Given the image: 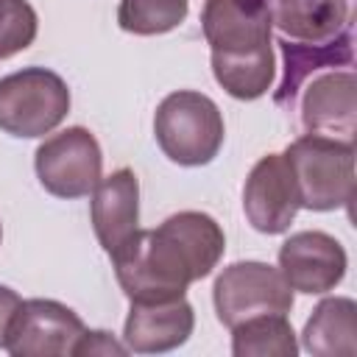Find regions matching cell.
<instances>
[{
  "label": "cell",
  "instance_id": "1",
  "mask_svg": "<svg viewBox=\"0 0 357 357\" xmlns=\"http://www.w3.org/2000/svg\"><path fill=\"white\" fill-rule=\"evenodd\" d=\"M223 251L220 223L206 212L184 209L156 229H137L109 257L128 301H165L184 296L192 282L209 276Z\"/></svg>",
  "mask_w": 357,
  "mask_h": 357
},
{
  "label": "cell",
  "instance_id": "2",
  "mask_svg": "<svg viewBox=\"0 0 357 357\" xmlns=\"http://www.w3.org/2000/svg\"><path fill=\"white\" fill-rule=\"evenodd\" d=\"M265 0H206L201 31L212 75L237 100L262 98L276 78L273 36Z\"/></svg>",
  "mask_w": 357,
  "mask_h": 357
},
{
  "label": "cell",
  "instance_id": "3",
  "mask_svg": "<svg viewBox=\"0 0 357 357\" xmlns=\"http://www.w3.org/2000/svg\"><path fill=\"white\" fill-rule=\"evenodd\" d=\"M153 137L170 162L181 167H201L220 153L226 126L218 103L209 95L176 89L156 106Z\"/></svg>",
  "mask_w": 357,
  "mask_h": 357
},
{
  "label": "cell",
  "instance_id": "4",
  "mask_svg": "<svg viewBox=\"0 0 357 357\" xmlns=\"http://www.w3.org/2000/svg\"><path fill=\"white\" fill-rule=\"evenodd\" d=\"M298 204L312 212L343 209L354 192V142L304 134L284 148Z\"/></svg>",
  "mask_w": 357,
  "mask_h": 357
},
{
  "label": "cell",
  "instance_id": "5",
  "mask_svg": "<svg viewBox=\"0 0 357 357\" xmlns=\"http://www.w3.org/2000/svg\"><path fill=\"white\" fill-rule=\"evenodd\" d=\"M70 112L67 81L47 67H25L0 78V131L36 139L61 126Z\"/></svg>",
  "mask_w": 357,
  "mask_h": 357
},
{
  "label": "cell",
  "instance_id": "6",
  "mask_svg": "<svg viewBox=\"0 0 357 357\" xmlns=\"http://www.w3.org/2000/svg\"><path fill=\"white\" fill-rule=\"evenodd\" d=\"M212 304L218 321L231 329L254 315H287L293 310V290L279 268L259 259H245L231 262L218 273Z\"/></svg>",
  "mask_w": 357,
  "mask_h": 357
},
{
  "label": "cell",
  "instance_id": "7",
  "mask_svg": "<svg viewBox=\"0 0 357 357\" xmlns=\"http://www.w3.org/2000/svg\"><path fill=\"white\" fill-rule=\"evenodd\" d=\"M39 184L56 198H84L103 178V153L95 134L84 126H70L50 134L33 153Z\"/></svg>",
  "mask_w": 357,
  "mask_h": 357
},
{
  "label": "cell",
  "instance_id": "8",
  "mask_svg": "<svg viewBox=\"0 0 357 357\" xmlns=\"http://www.w3.org/2000/svg\"><path fill=\"white\" fill-rule=\"evenodd\" d=\"M84 329V321L67 304L53 298H28L11 318L6 351L14 357H67L75 351Z\"/></svg>",
  "mask_w": 357,
  "mask_h": 357
},
{
  "label": "cell",
  "instance_id": "9",
  "mask_svg": "<svg viewBox=\"0 0 357 357\" xmlns=\"http://www.w3.org/2000/svg\"><path fill=\"white\" fill-rule=\"evenodd\" d=\"M346 248L326 231H296L279 248V271L290 290L324 296L346 276Z\"/></svg>",
  "mask_w": 357,
  "mask_h": 357
},
{
  "label": "cell",
  "instance_id": "10",
  "mask_svg": "<svg viewBox=\"0 0 357 357\" xmlns=\"http://www.w3.org/2000/svg\"><path fill=\"white\" fill-rule=\"evenodd\" d=\"M298 209V190L284 153L262 156L243 187V212L248 223L262 234H282L290 229Z\"/></svg>",
  "mask_w": 357,
  "mask_h": 357
},
{
  "label": "cell",
  "instance_id": "11",
  "mask_svg": "<svg viewBox=\"0 0 357 357\" xmlns=\"http://www.w3.org/2000/svg\"><path fill=\"white\" fill-rule=\"evenodd\" d=\"M192 329L195 312L184 296L165 301H131L123 326V343L134 354H165L184 346Z\"/></svg>",
  "mask_w": 357,
  "mask_h": 357
},
{
  "label": "cell",
  "instance_id": "12",
  "mask_svg": "<svg viewBox=\"0 0 357 357\" xmlns=\"http://www.w3.org/2000/svg\"><path fill=\"white\" fill-rule=\"evenodd\" d=\"M301 123L307 134L354 142L357 89L351 70H329L312 78L301 95Z\"/></svg>",
  "mask_w": 357,
  "mask_h": 357
},
{
  "label": "cell",
  "instance_id": "13",
  "mask_svg": "<svg viewBox=\"0 0 357 357\" xmlns=\"http://www.w3.org/2000/svg\"><path fill=\"white\" fill-rule=\"evenodd\" d=\"M92 229L106 254L117 251L139 229V181L131 167H117L89 192Z\"/></svg>",
  "mask_w": 357,
  "mask_h": 357
},
{
  "label": "cell",
  "instance_id": "14",
  "mask_svg": "<svg viewBox=\"0 0 357 357\" xmlns=\"http://www.w3.org/2000/svg\"><path fill=\"white\" fill-rule=\"evenodd\" d=\"M265 8L284 39L304 45L332 42L349 25L346 0H265Z\"/></svg>",
  "mask_w": 357,
  "mask_h": 357
},
{
  "label": "cell",
  "instance_id": "15",
  "mask_svg": "<svg viewBox=\"0 0 357 357\" xmlns=\"http://www.w3.org/2000/svg\"><path fill=\"white\" fill-rule=\"evenodd\" d=\"M301 346L315 357H351L357 351V304L349 296L324 298L304 324Z\"/></svg>",
  "mask_w": 357,
  "mask_h": 357
},
{
  "label": "cell",
  "instance_id": "16",
  "mask_svg": "<svg viewBox=\"0 0 357 357\" xmlns=\"http://www.w3.org/2000/svg\"><path fill=\"white\" fill-rule=\"evenodd\" d=\"M298 343L287 315H254L231 326L234 357H296Z\"/></svg>",
  "mask_w": 357,
  "mask_h": 357
},
{
  "label": "cell",
  "instance_id": "17",
  "mask_svg": "<svg viewBox=\"0 0 357 357\" xmlns=\"http://www.w3.org/2000/svg\"><path fill=\"white\" fill-rule=\"evenodd\" d=\"M190 14V0H120L117 25L134 36H159L178 28Z\"/></svg>",
  "mask_w": 357,
  "mask_h": 357
},
{
  "label": "cell",
  "instance_id": "18",
  "mask_svg": "<svg viewBox=\"0 0 357 357\" xmlns=\"http://www.w3.org/2000/svg\"><path fill=\"white\" fill-rule=\"evenodd\" d=\"M39 17L28 0H0V61L33 45Z\"/></svg>",
  "mask_w": 357,
  "mask_h": 357
},
{
  "label": "cell",
  "instance_id": "19",
  "mask_svg": "<svg viewBox=\"0 0 357 357\" xmlns=\"http://www.w3.org/2000/svg\"><path fill=\"white\" fill-rule=\"evenodd\" d=\"M84 354H128V346L114 340L112 332L106 329H84V335L75 343L73 357H84Z\"/></svg>",
  "mask_w": 357,
  "mask_h": 357
},
{
  "label": "cell",
  "instance_id": "20",
  "mask_svg": "<svg viewBox=\"0 0 357 357\" xmlns=\"http://www.w3.org/2000/svg\"><path fill=\"white\" fill-rule=\"evenodd\" d=\"M22 304L20 293L0 284V349H6V335H8V326H11V318L17 312V307Z\"/></svg>",
  "mask_w": 357,
  "mask_h": 357
},
{
  "label": "cell",
  "instance_id": "21",
  "mask_svg": "<svg viewBox=\"0 0 357 357\" xmlns=\"http://www.w3.org/2000/svg\"><path fill=\"white\" fill-rule=\"evenodd\" d=\"M0 240H3V226H0Z\"/></svg>",
  "mask_w": 357,
  "mask_h": 357
}]
</instances>
